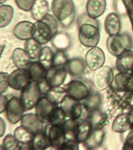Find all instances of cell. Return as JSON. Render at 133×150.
Returning <instances> with one entry per match:
<instances>
[{"label":"cell","instance_id":"obj_40","mask_svg":"<svg viewBox=\"0 0 133 150\" xmlns=\"http://www.w3.org/2000/svg\"><path fill=\"white\" fill-rule=\"evenodd\" d=\"M68 61V58L65 53V51L56 50L54 55L53 65H65Z\"/></svg>","mask_w":133,"mask_h":150},{"label":"cell","instance_id":"obj_26","mask_svg":"<svg viewBox=\"0 0 133 150\" xmlns=\"http://www.w3.org/2000/svg\"><path fill=\"white\" fill-rule=\"evenodd\" d=\"M68 96L67 90L63 87H52L47 91L45 96L49 99L51 103L56 105H60L62 101Z\"/></svg>","mask_w":133,"mask_h":150},{"label":"cell","instance_id":"obj_22","mask_svg":"<svg viewBox=\"0 0 133 150\" xmlns=\"http://www.w3.org/2000/svg\"><path fill=\"white\" fill-rule=\"evenodd\" d=\"M104 28L106 33L109 35L119 34L122 28V22L119 16L115 13L108 14L104 21Z\"/></svg>","mask_w":133,"mask_h":150},{"label":"cell","instance_id":"obj_19","mask_svg":"<svg viewBox=\"0 0 133 150\" xmlns=\"http://www.w3.org/2000/svg\"><path fill=\"white\" fill-rule=\"evenodd\" d=\"M116 86L122 91H133V74L129 72H119L115 77Z\"/></svg>","mask_w":133,"mask_h":150},{"label":"cell","instance_id":"obj_6","mask_svg":"<svg viewBox=\"0 0 133 150\" xmlns=\"http://www.w3.org/2000/svg\"><path fill=\"white\" fill-rule=\"evenodd\" d=\"M26 110L24 109L21 98L17 96H13L9 98L6 109V116L8 121L11 124H16L21 122L22 117Z\"/></svg>","mask_w":133,"mask_h":150},{"label":"cell","instance_id":"obj_45","mask_svg":"<svg viewBox=\"0 0 133 150\" xmlns=\"http://www.w3.org/2000/svg\"><path fill=\"white\" fill-rule=\"evenodd\" d=\"M6 131V124L5 120L0 117V138L3 137Z\"/></svg>","mask_w":133,"mask_h":150},{"label":"cell","instance_id":"obj_21","mask_svg":"<svg viewBox=\"0 0 133 150\" xmlns=\"http://www.w3.org/2000/svg\"><path fill=\"white\" fill-rule=\"evenodd\" d=\"M68 73L73 77H78L84 74L86 69V63L84 59L79 57L68 59L65 64Z\"/></svg>","mask_w":133,"mask_h":150},{"label":"cell","instance_id":"obj_48","mask_svg":"<svg viewBox=\"0 0 133 150\" xmlns=\"http://www.w3.org/2000/svg\"><path fill=\"white\" fill-rule=\"evenodd\" d=\"M131 72H132V74H133V66H132V70H131Z\"/></svg>","mask_w":133,"mask_h":150},{"label":"cell","instance_id":"obj_47","mask_svg":"<svg viewBox=\"0 0 133 150\" xmlns=\"http://www.w3.org/2000/svg\"><path fill=\"white\" fill-rule=\"evenodd\" d=\"M0 149H5L3 145H0Z\"/></svg>","mask_w":133,"mask_h":150},{"label":"cell","instance_id":"obj_12","mask_svg":"<svg viewBox=\"0 0 133 150\" xmlns=\"http://www.w3.org/2000/svg\"><path fill=\"white\" fill-rule=\"evenodd\" d=\"M61 109L68 118L79 120L82 113V103L81 101L67 96L60 104Z\"/></svg>","mask_w":133,"mask_h":150},{"label":"cell","instance_id":"obj_14","mask_svg":"<svg viewBox=\"0 0 133 150\" xmlns=\"http://www.w3.org/2000/svg\"><path fill=\"white\" fill-rule=\"evenodd\" d=\"M56 106L46 96H42L35 106V114L44 124H49L50 117Z\"/></svg>","mask_w":133,"mask_h":150},{"label":"cell","instance_id":"obj_30","mask_svg":"<svg viewBox=\"0 0 133 150\" xmlns=\"http://www.w3.org/2000/svg\"><path fill=\"white\" fill-rule=\"evenodd\" d=\"M28 71L30 73L32 81L40 82L46 79L47 69L44 67L38 61L32 62L31 64L30 67L28 69Z\"/></svg>","mask_w":133,"mask_h":150},{"label":"cell","instance_id":"obj_25","mask_svg":"<svg viewBox=\"0 0 133 150\" xmlns=\"http://www.w3.org/2000/svg\"><path fill=\"white\" fill-rule=\"evenodd\" d=\"M71 38L65 32H57L54 35L51 43L56 50L66 51L71 45Z\"/></svg>","mask_w":133,"mask_h":150},{"label":"cell","instance_id":"obj_16","mask_svg":"<svg viewBox=\"0 0 133 150\" xmlns=\"http://www.w3.org/2000/svg\"><path fill=\"white\" fill-rule=\"evenodd\" d=\"M34 29L35 23L28 21H21L14 27V35L16 38L26 41L33 37Z\"/></svg>","mask_w":133,"mask_h":150},{"label":"cell","instance_id":"obj_37","mask_svg":"<svg viewBox=\"0 0 133 150\" xmlns=\"http://www.w3.org/2000/svg\"><path fill=\"white\" fill-rule=\"evenodd\" d=\"M67 119L68 117L63 112V110L61 109L60 105H57L53 112L49 124L57 125V126H62Z\"/></svg>","mask_w":133,"mask_h":150},{"label":"cell","instance_id":"obj_13","mask_svg":"<svg viewBox=\"0 0 133 150\" xmlns=\"http://www.w3.org/2000/svg\"><path fill=\"white\" fill-rule=\"evenodd\" d=\"M105 59V53L102 49L95 46L92 47L87 52L85 61L86 63L87 67L94 71L104 65Z\"/></svg>","mask_w":133,"mask_h":150},{"label":"cell","instance_id":"obj_33","mask_svg":"<svg viewBox=\"0 0 133 150\" xmlns=\"http://www.w3.org/2000/svg\"><path fill=\"white\" fill-rule=\"evenodd\" d=\"M54 55H55V52L50 47H42V51H41L39 57L38 59V61L48 70L49 68H50L53 65Z\"/></svg>","mask_w":133,"mask_h":150},{"label":"cell","instance_id":"obj_15","mask_svg":"<svg viewBox=\"0 0 133 150\" xmlns=\"http://www.w3.org/2000/svg\"><path fill=\"white\" fill-rule=\"evenodd\" d=\"M21 124L23 127L34 134L44 131V123L38 117L35 113L28 112L24 113L21 120Z\"/></svg>","mask_w":133,"mask_h":150},{"label":"cell","instance_id":"obj_35","mask_svg":"<svg viewBox=\"0 0 133 150\" xmlns=\"http://www.w3.org/2000/svg\"><path fill=\"white\" fill-rule=\"evenodd\" d=\"M104 136H105V134H104L103 130L97 128L92 131L89 138L85 143H86L88 147L92 148V149L98 147L99 145H100L103 142Z\"/></svg>","mask_w":133,"mask_h":150},{"label":"cell","instance_id":"obj_24","mask_svg":"<svg viewBox=\"0 0 133 150\" xmlns=\"http://www.w3.org/2000/svg\"><path fill=\"white\" fill-rule=\"evenodd\" d=\"M49 11V4L47 0H35L31 9V16L36 21H42Z\"/></svg>","mask_w":133,"mask_h":150},{"label":"cell","instance_id":"obj_11","mask_svg":"<svg viewBox=\"0 0 133 150\" xmlns=\"http://www.w3.org/2000/svg\"><path fill=\"white\" fill-rule=\"evenodd\" d=\"M32 81L28 70L16 69L9 74V87L11 88L21 91Z\"/></svg>","mask_w":133,"mask_h":150},{"label":"cell","instance_id":"obj_42","mask_svg":"<svg viewBox=\"0 0 133 150\" xmlns=\"http://www.w3.org/2000/svg\"><path fill=\"white\" fill-rule=\"evenodd\" d=\"M35 0H15V3L19 9L23 11H31Z\"/></svg>","mask_w":133,"mask_h":150},{"label":"cell","instance_id":"obj_41","mask_svg":"<svg viewBox=\"0 0 133 150\" xmlns=\"http://www.w3.org/2000/svg\"><path fill=\"white\" fill-rule=\"evenodd\" d=\"M9 87V74L6 72H0V94L6 91Z\"/></svg>","mask_w":133,"mask_h":150},{"label":"cell","instance_id":"obj_31","mask_svg":"<svg viewBox=\"0 0 133 150\" xmlns=\"http://www.w3.org/2000/svg\"><path fill=\"white\" fill-rule=\"evenodd\" d=\"M31 146L33 149L42 150L49 149L52 146V144L46 133L43 131L34 135Z\"/></svg>","mask_w":133,"mask_h":150},{"label":"cell","instance_id":"obj_34","mask_svg":"<svg viewBox=\"0 0 133 150\" xmlns=\"http://www.w3.org/2000/svg\"><path fill=\"white\" fill-rule=\"evenodd\" d=\"M15 138L20 144H31L34 138V134H32L29 130L25 128L22 125L17 127L14 130V133Z\"/></svg>","mask_w":133,"mask_h":150},{"label":"cell","instance_id":"obj_27","mask_svg":"<svg viewBox=\"0 0 133 150\" xmlns=\"http://www.w3.org/2000/svg\"><path fill=\"white\" fill-rule=\"evenodd\" d=\"M78 125H79L78 120L73 119V118H68L63 123L62 127L65 133L67 142L76 140Z\"/></svg>","mask_w":133,"mask_h":150},{"label":"cell","instance_id":"obj_3","mask_svg":"<svg viewBox=\"0 0 133 150\" xmlns=\"http://www.w3.org/2000/svg\"><path fill=\"white\" fill-rule=\"evenodd\" d=\"M42 96L38 82L31 81L21 92V100L26 111H29L35 108L37 103Z\"/></svg>","mask_w":133,"mask_h":150},{"label":"cell","instance_id":"obj_17","mask_svg":"<svg viewBox=\"0 0 133 150\" xmlns=\"http://www.w3.org/2000/svg\"><path fill=\"white\" fill-rule=\"evenodd\" d=\"M12 59L16 68L28 70L32 63V59L24 49L16 48L12 53Z\"/></svg>","mask_w":133,"mask_h":150},{"label":"cell","instance_id":"obj_2","mask_svg":"<svg viewBox=\"0 0 133 150\" xmlns=\"http://www.w3.org/2000/svg\"><path fill=\"white\" fill-rule=\"evenodd\" d=\"M107 48L111 55L118 56L126 50L132 48V40L129 34H117L109 35L107 40Z\"/></svg>","mask_w":133,"mask_h":150},{"label":"cell","instance_id":"obj_7","mask_svg":"<svg viewBox=\"0 0 133 150\" xmlns=\"http://www.w3.org/2000/svg\"><path fill=\"white\" fill-rule=\"evenodd\" d=\"M66 90L68 96L82 101L85 99L91 94L90 87L83 81L81 80H72L66 85Z\"/></svg>","mask_w":133,"mask_h":150},{"label":"cell","instance_id":"obj_44","mask_svg":"<svg viewBox=\"0 0 133 150\" xmlns=\"http://www.w3.org/2000/svg\"><path fill=\"white\" fill-rule=\"evenodd\" d=\"M8 98L3 94H0V113H2L6 111V109L7 103H8Z\"/></svg>","mask_w":133,"mask_h":150},{"label":"cell","instance_id":"obj_32","mask_svg":"<svg viewBox=\"0 0 133 150\" xmlns=\"http://www.w3.org/2000/svg\"><path fill=\"white\" fill-rule=\"evenodd\" d=\"M14 16V9L12 6L2 4L0 6V28H5L11 23Z\"/></svg>","mask_w":133,"mask_h":150},{"label":"cell","instance_id":"obj_5","mask_svg":"<svg viewBox=\"0 0 133 150\" xmlns=\"http://www.w3.org/2000/svg\"><path fill=\"white\" fill-rule=\"evenodd\" d=\"M115 77L112 68L109 66H102L94 70L92 76L94 86L99 91H104L112 84Z\"/></svg>","mask_w":133,"mask_h":150},{"label":"cell","instance_id":"obj_10","mask_svg":"<svg viewBox=\"0 0 133 150\" xmlns=\"http://www.w3.org/2000/svg\"><path fill=\"white\" fill-rule=\"evenodd\" d=\"M44 131L49 137L52 146L57 149L63 148L67 142V138L62 126L48 124L45 127Z\"/></svg>","mask_w":133,"mask_h":150},{"label":"cell","instance_id":"obj_28","mask_svg":"<svg viewBox=\"0 0 133 150\" xmlns=\"http://www.w3.org/2000/svg\"><path fill=\"white\" fill-rule=\"evenodd\" d=\"M92 131H93V126L89 120H85L79 121L76 141L79 143H85L88 140Z\"/></svg>","mask_w":133,"mask_h":150},{"label":"cell","instance_id":"obj_9","mask_svg":"<svg viewBox=\"0 0 133 150\" xmlns=\"http://www.w3.org/2000/svg\"><path fill=\"white\" fill-rule=\"evenodd\" d=\"M55 33L49 23L43 20L36 21L35 23V29L33 34V38L39 42L40 44L46 45L51 42Z\"/></svg>","mask_w":133,"mask_h":150},{"label":"cell","instance_id":"obj_39","mask_svg":"<svg viewBox=\"0 0 133 150\" xmlns=\"http://www.w3.org/2000/svg\"><path fill=\"white\" fill-rule=\"evenodd\" d=\"M2 145L4 146L5 149L14 150L19 149L20 143L16 139L14 134H6V135L5 136L3 142H2Z\"/></svg>","mask_w":133,"mask_h":150},{"label":"cell","instance_id":"obj_1","mask_svg":"<svg viewBox=\"0 0 133 150\" xmlns=\"http://www.w3.org/2000/svg\"><path fill=\"white\" fill-rule=\"evenodd\" d=\"M51 10L62 28H69L75 22L76 9L73 0H53Z\"/></svg>","mask_w":133,"mask_h":150},{"label":"cell","instance_id":"obj_20","mask_svg":"<svg viewBox=\"0 0 133 150\" xmlns=\"http://www.w3.org/2000/svg\"><path fill=\"white\" fill-rule=\"evenodd\" d=\"M107 8L106 0H88L86 3V13L92 18L97 19L104 13Z\"/></svg>","mask_w":133,"mask_h":150},{"label":"cell","instance_id":"obj_18","mask_svg":"<svg viewBox=\"0 0 133 150\" xmlns=\"http://www.w3.org/2000/svg\"><path fill=\"white\" fill-rule=\"evenodd\" d=\"M133 125V116L131 113L118 115L112 124V130L117 133H124L129 131Z\"/></svg>","mask_w":133,"mask_h":150},{"label":"cell","instance_id":"obj_38","mask_svg":"<svg viewBox=\"0 0 133 150\" xmlns=\"http://www.w3.org/2000/svg\"><path fill=\"white\" fill-rule=\"evenodd\" d=\"M107 120V116L105 113L101 112L98 110H95L93 111L90 112L89 117L88 118V120L91 122L92 126L94 127H97L102 124H103Z\"/></svg>","mask_w":133,"mask_h":150},{"label":"cell","instance_id":"obj_29","mask_svg":"<svg viewBox=\"0 0 133 150\" xmlns=\"http://www.w3.org/2000/svg\"><path fill=\"white\" fill-rule=\"evenodd\" d=\"M42 45L40 44L39 42L36 41L35 38H29L26 40L23 45V49L28 52L32 60L38 59L40 56L41 51L42 49Z\"/></svg>","mask_w":133,"mask_h":150},{"label":"cell","instance_id":"obj_36","mask_svg":"<svg viewBox=\"0 0 133 150\" xmlns=\"http://www.w3.org/2000/svg\"><path fill=\"white\" fill-rule=\"evenodd\" d=\"M82 104L90 111L98 110L101 104V96L97 92H92L85 99L82 100Z\"/></svg>","mask_w":133,"mask_h":150},{"label":"cell","instance_id":"obj_23","mask_svg":"<svg viewBox=\"0 0 133 150\" xmlns=\"http://www.w3.org/2000/svg\"><path fill=\"white\" fill-rule=\"evenodd\" d=\"M133 66V52L131 49L126 50L117 56L116 67L119 72H129Z\"/></svg>","mask_w":133,"mask_h":150},{"label":"cell","instance_id":"obj_46","mask_svg":"<svg viewBox=\"0 0 133 150\" xmlns=\"http://www.w3.org/2000/svg\"><path fill=\"white\" fill-rule=\"evenodd\" d=\"M7 0H0V5H2L4 4L5 2H6Z\"/></svg>","mask_w":133,"mask_h":150},{"label":"cell","instance_id":"obj_43","mask_svg":"<svg viewBox=\"0 0 133 150\" xmlns=\"http://www.w3.org/2000/svg\"><path fill=\"white\" fill-rule=\"evenodd\" d=\"M83 23H92L96 26H99L98 22L96 21V19L92 18L91 16H89L88 14L84 13L81 15L79 16V18L78 20V26L79 27L80 25H82Z\"/></svg>","mask_w":133,"mask_h":150},{"label":"cell","instance_id":"obj_8","mask_svg":"<svg viewBox=\"0 0 133 150\" xmlns=\"http://www.w3.org/2000/svg\"><path fill=\"white\" fill-rule=\"evenodd\" d=\"M68 74L65 65H53L47 70L46 81L51 88L61 86L65 81Z\"/></svg>","mask_w":133,"mask_h":150},{"label":"cell","instance_id":"obj_4","mask_svg":"<svg viewBox=\"0 0 133 150\" xmlns=\"http://www.w3.org/2000/svg\"><path fill=\"white\" fill-rule=\"evenodd\" d=\"M78 39L81 44L89 48L97 46L100 40L99 26L92 23H83L78 27Z\"/></svg>","mask_w":133,"mask_h":150}]
</instances>
